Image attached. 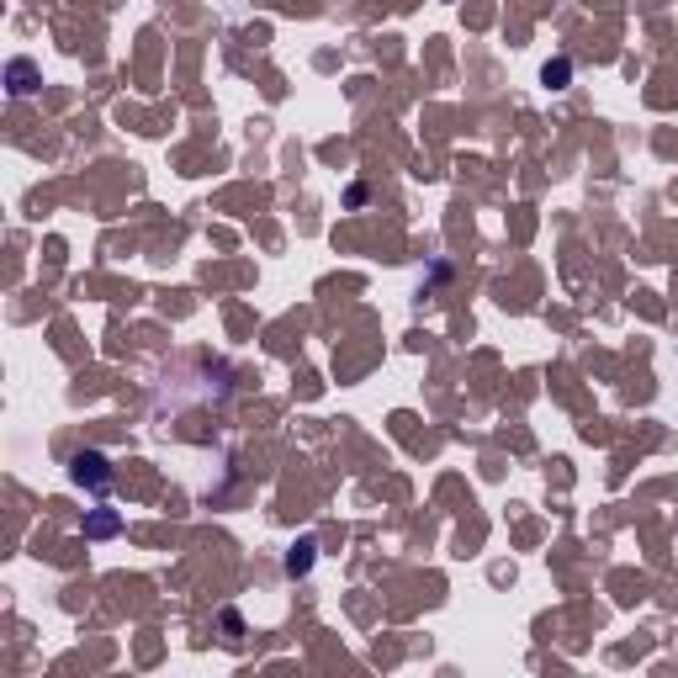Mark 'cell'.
I'll return each mask as SVG.
<instances>
[{"instance_id":"6da1fadb","label":"cell","mask_w":678,"mask_h":678,"mask_svg":"<svg viewBox=\"0 0 678 678\" xmlns=\"http://www.w3.org/2000/svg\"><path fill=\"white\" fill-rule=\"evenodd\" d=\"M38 91V69L27 58H11V96H32Z\"/></svg>"},{"instance_id":"7a4b0ae2","label":"cell","mask_w":678,"mask_h":678,"mask_svg":"<svg viewBox=\"0 0 678 678\" xmlns=\"http://www.w3.org/2000/svg\"><path fill=\"white\" fill-rule=\"evenodd\" d=\"M101 466H107V461H101V456H74V477H80V482H85V477H91V482H96V488H107V472H101Z\"/></svg>"},{"instance_id":"3957f363","label":"cell","mask_w":678,"mask_h":678,"mask_svg":"<svg viewBox=\"0 0 678 678\" xmlns=\"http://www.w3.org/2000/svg\"><path fill=\"white\" fill-rule=\"evenodd\" d=\"M567 80V58H557V64H546V85H562Z\"/></svg>"}]
</instances>
